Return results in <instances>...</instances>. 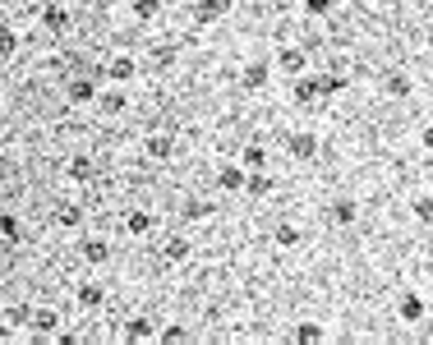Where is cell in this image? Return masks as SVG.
<instances>
[{
    "label": "cell",
    "mask_w": 433,
    "mask_h": 345,
    "mask_svg": "<svg viewBox=\"0 0 433 345\" xmlns=\"http://www.w3.org/2000/svg\"><path fill=\"white\" fill-rule=\"evenodd\" d=\"M396 318H401L405 327H420L424 318H429V304H424V295H410V290H405V295L396 299Z\"/></svg>",
    "instance_id": "cell-1"
},
{
    "label": "cell",
    "mask_w": 433,
    "mask_h": 345,
    "mask_svg": "<svg viewBox=\"0 0 433 345\" xmlns=\"http://www.w3.org/2000/svg\"><path fill=\"white\" fill-rule=\"evenodd\" d=\"M276 69H281V74H291V79H300V74L309 69V51H305V46H286L281 56H276Z\"/></svg>",
    "instance_id": "cell-2"
},
{
    "label": "cell",
    "mask_w": 433,
    "mask_h": 345,
    "mask_svg": "<svg viewBox=\"0 0 433 345\" xmlns=\"http://www.w3.org/2000/svg\"><path fill=\"white\" fill-rule=\"evenodd\" d=\"M291 157H295V161H314V157H318V138L305 134V129H300V134H291Z\"/></svg>",
    "instance_id": "cell-3"
},
{
    "label": "cell",
    "mask_w": 433,
    "mask_h": 345,
    "mask_svg": "<svg viewBox=\"0 0 433 345\" xmlns=\"http://www.w3.org/2000/svg\"><path fill=\"white\" fill-rule=\"evenodd\" d=\"M291 97H295L300 106H314V101H318V88H314V79H309V74L291 79Z\"/></svg>",
    "instance_id": "cell-4"
},
{
    "label": "cell",
    "mask_w": 433,
    "mask_h": 345,
    "mask_svg": "<svg viewBox=\"0 0 433 345\" xmlns=\"http://www.w3.org/2000/svg\"><path fill=\"white\" fill-rule=\"evenodd\" d=\"M291 336H295L300 345H318V341H327V327H323V322H300Z\"/></svg>",
    "instance_id": "cell-5"
},
{
    "label": "cell",
    "mask_w": 433,
    "mask_h": 345,
    "mask_svg": "<svg viewBox=\"0 0 433 345\" xmlns=\"http://www.w3.org/2000/svg\"><path fill=\"white\" fill-rule=\"evenodd\" d=\"M216 189H226V194L245 189V170H240V166H221V170H216Z\"/></svg>",
    "instance_id": "cell-6"
},
{
    "label": "cell",
    "mask_w": 433,
    "mask_h": 345,
    "mask_svg": "<svg viewBox=\"0 0 433 345\" xmlns=\"http://www.w3.org/2000/svg\"><path fill=\"white\" fill-rule=\"evenodd\" d=\"M355 217H360V203H355V198H341V203H332V221H336V226H350Z\"/></svg>",
    "instance_id": "cell-7"
},
{
    "label": "cell",
    "mask_w": 433,
    "mask_h": 345,
    "mask_svg": "<svg viewBox=\"0 0 433 345\" xmlns=\"http://www.w3.org/2000/svg\"><path fill=\"white\" fill-rule=\"evenodd\" d=\"M267 74H272V65H267V60H254V65L245 69V83H249V88H263Z\"/></svg>",
    "instance_id": "cell-8"
},
{
    "label": "cell",
    "mask_w": 433,
    "mask_h": 345,
    "mask_svg": "<svg viewBox=\"0 0 433 345\" xmlns=\"http://www.w3.org/2000/svg\"><path fill=\"white\" fill-rule=\"evenodd\" d=\"M245 189H249L254 198H267V194H272V180H267L263 170H254V175H245Z\"/></svg>",
    "instance_id": "cell-9"
},
{
    "label": "cell",
    "mask_w": 433,
    "mask_h": 345,
    "mask_svg": "<svg viewBox=\"0 0 433 345\" xmlns=\"http://www.w3.org/2000/svg\"><path fill=\"white\" fill-rule=\"evenodd\" d=\"M410 212H415L420 221H433V198H429V194H415V198H410Z\"/></svg>",
    "instance_id": "cell-10"
},
{
    "label": "cell",
    "mask_w": 433,
    "mask_h": 345,
    "mask_svg": "<svg viewBox=\"0 0 433 345\" xmlns=\"http://www.w3.org/2000/svg\"><path fill=\"white\" fill-rule=\"evenodd\" d=\"M332 10H336V0H305V14H309V19H327Z\"/></svg>",
    "instance_id": "cell-11"
},
{
    "label": "cell",
    "mask_w": 433,
    "mask_h": 345,
    "mask_svg": "<svg viewBox=\"0 0 433 345\" xmlns=\"http://www.w3.org/2000/svg\"><path fill=\"white\" fill-rule=\"evenodd\" d=\"M410 74H392V79H387V92H392V97H410Z\"/></svg>",
    "instance_id": "cell-12"
},
{
    "label": "cell",
    "mask_w": 433,
    "mask_h": 345,
    "mask_svg": "<svg viewBox=\"0 0 433 345\" xmlns=\"http://www.w3.org/2000/svg\"><path fill=\"white\" fill-rule=\"evenodd\" d=\"M276 244H281V249H295V244H300V226H291V221H286V226H276Z\"/></svg>",
    "instance_id": "cell-13"
},
{
    "label": "cell",
    "mask_w": 433,
    "mask_h": 345,
    "mask_svg": "<svg viewBox=\"0 0 433 345\" xmlns=\"http://www.w3.org/2000/svg\"><path fill=\"white\" fill-rule=\"evenodd\" d=\"M240 161H245L249 170H263L267 166V152L263 148H245V152H240Z\"/></svg>",
    "instance_id": "cell-14"
},
{
    "label": "cell",
    "mask_w": 433,
    "mask_h": 345,
    "mask_svg": "<svg viewBox=\"0 0 433 345\" xmlns=\"http://www.w3.org/2000/svg\"><path fill=\"white\" fill-rule=\"evenodd\" d=\"M231 10V0H207L203 10H198V19H212V14H226Z\"/></svg>",
    "instance_id": "cell-15"
},
{
    "label": "cell",
    "mask_w": 433,
    "mask_h": 345,
    "mask_svg": "<svg viewBox=\"0 0 433 345\" xmlns=\"http://www.w3.org/2000/svg\"><path fill=\"white\" fill-rule=\"evenodd\" d=\"M148 152H152V157H171V143H166V138H152Z\"/></svg>",
    "instance_id": "cell-16"
},
{
    "label": "cell",
    "mask_w": 433,
    "mask_h": 345,
    "mask_svg": "<svg viewBox=\"0 0 433 345\" xmlns=\"http://www.w3.org/2000/svg\"><path fill=\"white\" fill-rule=\"evenodd\" d=\"M111 74H116V79H129V74H134V65H129V60H116V69H111Z\"/></svg>",
    "instance_id": "cell-17"
},
{
    "label": "cell",
    "mask_w": 433,
    "mask_h": 345,
    "mask_svg": "<svg viewBox=\"0 0 433 345\" xmlns=\"http://www.w3.org/2000/svg\"><path fill=\"white\" fill-rule=\"evenodd\" d=\"M420 143H424V148H429V152H433V120H429V125H424V129H420Z\"/></svg>",
    "instance_id": "cell-18"
},
{
    "label": "cell",
    "mask_w": 433,
    "mask_h": 345,
    "mask_svg": "<svg viewBox=\"0 0 433 345\" xmlns=\"http://www.w3.org/2000/svg\"><path fill=\"white\" fill-rule=\"evenodd\" d=\"M134 10L138 14H157V0H134Z\"/></svg>",
    "instance_id": "cell-19"
}]
</instances>
